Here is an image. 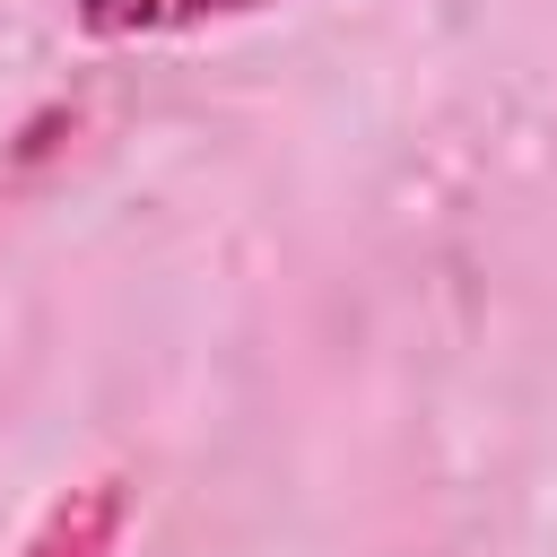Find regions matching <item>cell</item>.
Returning <instances> with one entry per match:
<instances>
[{"mask_svg":"<svg viewBox=\"0 0 557 557\" xmlns=\"http://www.w3.org/2000/svg\"><path fill=\"white\" fill-rule=\"evenodd\" d=\"M235 9H261V0H78V26L87 35H174L200 17H235Z\"/></svg>","mask_w":557,"mask_h":557,"instance_id":"6da1fadb","label":"cell"}]
</instances>
